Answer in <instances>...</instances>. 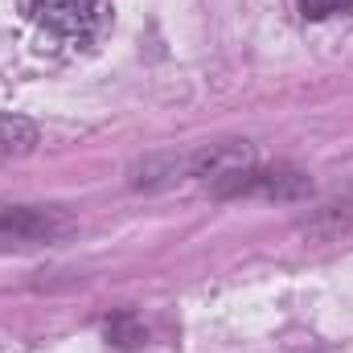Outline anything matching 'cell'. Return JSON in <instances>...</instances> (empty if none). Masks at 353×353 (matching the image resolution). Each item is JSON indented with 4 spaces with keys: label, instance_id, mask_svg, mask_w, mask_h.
<instances>
[{
    "label": "cell",
    "instance_id": "1",
    "mask_svg": "<svg viewBox=\"0 0 353 353\" xmlns=\"http://www.w3.org/2000/svg\"><path fill=\"white\" fill-rule=\"evenodd\" d=\"M25 17L37 29L41 46L74 54L94 41V33L103 25V4L99 0H29Z\"/></svg>",
    "mask_w": 353,
    "mask_h": 353
},
{
    "label": "cell",
    "instance_id": "3",
    "mask_svg": "<svg viewBox=\"0 0 353 353\" xmlns=\"http://www.w3.org/2000/svg\"><path fill=\"white\" fill-rule=\"evenodd\" d=\"M37 144V128L25 115H0V157H25Z\"/></svg>",
    "mask_w": 353,
    "mask_h": 353
},
{
    "label": "cell",
    "instance_id": "4",
    "mask_svg": "<svg viewBox=\"0 0 353 353\" xmlns=\"http://www.w3.org/2000/svg\"><path fill=\"white\" fill-rule=\"evenodd\" d=\"M353 0H296V8L308 17V21H325V17H333V12H345Z\"/></svg>",
    "mask_w": 353,
    "mask_h": 353
},
{
    "label": "cell",
    "instance_id": "2",
    "mask_svg": "<svg viewBox=\"0 0 353 353\" xmlns=\"http://www.w3.org/2000/svg\"><path fill=\"white\" fill-rule=\"evenodd\" d=\"M62 230H66V218L58 210L0 205V251H8V247H41V243H54Z\"/></svg>",
    "mask_w": 353,
    "mask_h": 353
}]
</instances>
